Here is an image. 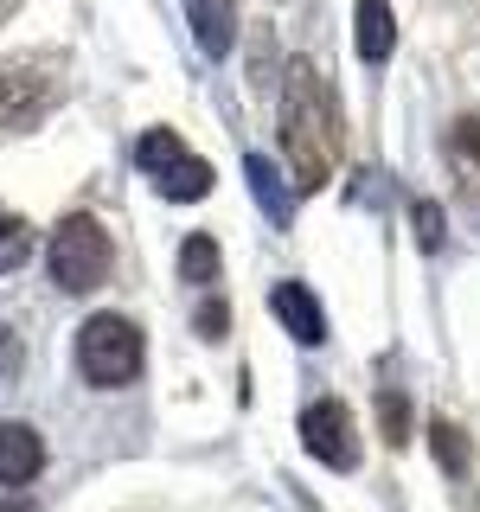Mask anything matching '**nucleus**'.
Masks as SVG:
<instances>
[{
    "label": "nucleus",
    "instance_id": "nucleus-13",
    "mask_svg": "<svg viewBox=\"0 0 480 512\" xmlns=\"http://www.w3.org/2000/svg\"><path fill=\"white\" fill-rule=\"evenodd\" d=\"M250 186H256V199H263L269 224H282V218H288V199H282V186H276V173H269V160H263V154L250 160Z\"/></svg>",
    "mask_w": 480,
    "mask_h": 512
},
{
    "label": "nucleus",
    "instance_id": "nucleus-8",
    "mask_svg": "<svg viewBox=\"0 0 480 512\" xmlns=\"http://www.w3.org/2000/svg\"><path fill=\"white\" fill-rule=\"evenodd\" d=\"M276 320H282L288 333H295L301 346H320V340H327V320H320V301H314L301 282H282V288H276Z\"/></svg>",
    "mask_w": 480,
    "mask_h": 512
},
{
    "label": "nucleus",
    "instance_id": "nucleus-5",
    "mask_svg": "<svg viewBox=\"0 0 480 512\" xmlns=\"http://www.w3.org/2000/svg\"><path fill=\"white\" fill-rule=\"evenodd\" d=\"M45 468V442L26 423H0V487H26Z\"/></svg>",
    "mask_w": 480,
    "mask_h": 512
},
{
    "label": "nucleus",
    "instance_id": "nucleus-18",
    "mask_svg": "<svg viewBox=\"0 0 480 512\" xmlns=\"http://www.w3.org/2000/svg\"><path fill=\"white\" fill-rule=\"evenodd\" d=\"M199 327H205V333H212V340H218V333H224V308H218V301H205V314H199Z\"/></svg>",
    "mask_w": 480,
    "mask_h": 512
},
{
    "label": "nucleus",
    "instance_id": "nucleus-17",
    "mask_svg": "<svg viewBox=\"0 0 480 512\" xmlns=\"http://www.w3.org/2000/svg\"><path fill=\"white\" fill-rule=\"evenodd\" d=\"M13 378H20V340L0 327V384H13Z\"/></svg>",
    "mask_w": 480,
    "mask_h": 512
},
{
    "label": "nucleus",
    "instance_id": "nucleus-7",
    "mask_svg": "<svg viewBox=\"0 0 480 512\" xmlns=\"http://www.w3.org/2000/svg\"><path fill=\"white\" fill-rule=\"evenodd\" d=\"M154 186H160V199H173V205H186V199H205L212 192V167H205L192 148H180L167 160V167H154Z\"/></svg>",
    "mask_w": 480,
    "mask_h": 512
},
{
    "label": "nucleus",
    "instance_id": "nucleus-2",
    "mask_svg": "<svg viewBox=\"0 0 480 512\" xmlns=\"http://www.w3.org/2000/svg\"><path fill=\"white\" fill-rule=\"evenodd\" d=\"M71 352H77V372L90 384H103V391H116V384H128L141 372V333H135V320H122V314L84 320Z\"/></svg>",
    "mask_w": 480,
    "mask_h": 512
},
{
    "label": "nucleus",
    "instance_id": "nucleus-12",
    "mask_svg": "<svg viewBox=\"0 0 480 512\" xmlns=\"http://www.w3.org/2000/svg\"><path fill=\"white\" fill-rule=\"evenodd\" d=\"M180 148H186V141L173 135V128H148V135L135 141V167H141V173H154V167H167V160L180 154Z\"/></svg>",
    "mask_w": 480,
    "mask_h": 512
},
{
    "label": "nucleus",
    "instance_id": "nucleus-9",
    "mask_svg": "<svg viewBox=\"0 0 480 512\" xmlns=\"http://www.w3.org/2000/svg\"><path fill=\"white\" fill-rule=\"evenodd\" d=\"M352 32H359V58L365 64H384L397 45V20H391V0H359V20H352Z\"/></svg>",
    "mask_w": 480,
    "mask_h": 512
},
{
    "label": "nucleus",
    "instance_id": "nucleus-15",
    "mask_svg": "<svg viewBox=\"0 0 480 512\" xmlns=\"http://www.w3.org/2000/svg\"><path fill=\"white\" fill-rule=\"evenodd\" d=\"M429 442H436V461H442L448 474L468 468V442H461V429H455V423H436V429H429Z\"/></svg>",
    "mask_w": 480,
    "mask_h": 512
},
{
    "label": "nucleus",
    "instance_id": "nucleus-1",
    "mask_svg": "<svg viewBox=\"0 0 480 512\" xmlns=\"http://www.w3.org/2000/svg\"><path fill=\"white\" fill-rule=\"evenodd\" d=\"M282 148H288V167H295L301 192L327 186V173H333V154H340V122H333V96H327V84H320V77L308 71V64H295V71H288Z\"/></svg>",
    "mask_w": 480,
    "mask_h": 512
},
{
    "label": "nucleus",
    "instance_id": "nucleus-3",
    "mask_svg": "<svg viewBox=\"0 0 480 512\" xmlns=\"http://www.w3.org/2000/svg\"><path fill=\"white\" fill-rule=\"evenodd\" d=\"M103 276H109V231L90 212H71L52 231V282L71 295H90Z\"/></svg>",
    "mask_w": 480,
    "mask_h": 512
},
{
    "label": "nucleus",
    "instance_id": "nucleus-4",
    "mask_svg": "<svg viewBox=\"0 0 480 512\" xmlns=\"http://www.w3.org/2000/svg\"><path fill=\"white\" fill-rule=\"evenodd\" d=\"M301 442L314 448L327 468H359V429H352V416L346 404H333V397H320V404L301 410Z\"/></svg>",
    "mask_w": 480,
    "mask_h": 512
},
{
    "label": "nucleus",
    "instance_id": "nucleus-11",
    "mask_svg": "<svg viewBox=\"0 0 480 512\" xmlns=\"http://www.w3.org/2000/svg\"><path fill=\"white\" fill-rule=\"evenodd\" d=\"M26 256H32V224L20 212H0V276H7V269H20Z\"/></svg>",
    "mask_w": 480,
    "mask_h": 512
},
{
    "label": "nucleus",
    "instance_id": "nucleus-10",
    "mask_svg": "<svg viewBox=\"0 0 480 512\" xmlns=\"http://www.w3.org/2000/svg\"><path fill=\"white\" fill-rule=\"evenodd\" d=\"M26 122H39V90L26 96V77H7L0 84V128H26Z\"/></svg>",
    "mask_w": 480,
    "mask_h": 512
},
{
    "label": "nucleus",
    "instance_id": "nucleus-6",
    "mask_svg": "<svg viewBox=\"0 0 480 512\" xmlns=\"http://www.w3.org/2000/svg\"><path fill=\"white\" fill-rule=\"evenodd\" d=\"M186 20L199 32L205 58H231V32H237V0H186Z\"/></svg>",
    "mask_w": 480,
    "mask_h": 512
},
{
    "label": "nucleus",
    "instance_id": "nucleus-16",
    "mask_svg": "<svg viewBox=\"0 0 480 512\" xmlns=\"http://www.w3.org/2000/svg\"><path fill=\"white\" fill-rule=\"evenodd\" d=\"M378 423H384V436H391V442H404L410 436V404H404V397H384V404H378Z\"/></svg>",
    "mask_w": 480,
    "mask_h": 512
},
{
    "label": "nucleus",
    "instance_id": "nucleus-14",
    "mask_svg": "<svg viewBox=\"0 0 480 512\" xmlns=\"http://www.w3.org/2000/svg\"><path fill=\"white\" fill-rule=\"evenodd\" d=\"M180 276H192V282H212V276H218V244H212V237H186Z\"/></svg>",
    "mask_w": 480,
    "mask_h": 512
}]
</instances>
